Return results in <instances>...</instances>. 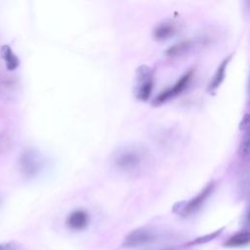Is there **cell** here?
Here are the masks:
<instances>
[{"label": "cell", "instance_id": "8992f818", "mask_svg": "<svg viewBox=\"0 0 250 250\" xmlns=\"http://www.w3.org/2000/svg\"><path fill=\"white\" fill-rule=\"evenodd\" d=\"M179 31V23L172 20H164L158 22L153 30L152 36L156 41H165L173 37Z\"/></svg>", "mask_w": 250, "mask_h": 250}, {"label": "cell", "instance_id": "9c48e42d", "mask_svg": "<svg viewBox=\"0 0 250 250\" xmlns=\"http://www.w3.org/2000/svg\"><path fill=\"white\" fill-rule=\"evenodd\" d=\"M0 57L5 62V65L8 70H15L20 65V59L12 50V48L7 44L1 46Z\"/></svg>", "mask_w": 250, "mask_h": 250}, {"label": "cell", "instance_id": "52a82bcc", "mask_svg": "<svg viewBox=\"0 0 250 250\" xmlns=\"http://www.w3.org/2000/svg\"><path fill=\"white\" fill-rule=\"evenodd\" d=\"M21 165L23 173H25L26 175L32 176L38 173V171L42 166L41 156L36 150L28 149L22 154Z\"/></svg>", "mask_w": 250, "mask_h": 250}, {"label": "cell", "instance_id": "6da1fadb", "mask_svg": "<svg viewBox=\"0 0 250 250\" xmlns=\"http://www.w3.org/2000/svg\"><path fill=\"white\" fill-rule=\"evenodd\" d=\"M111 165L129 176L140 175L151 165V155L143 145L129 144L116 148L110 156Z\"/></svg>", "mask_w": 250, "mask_h": 250}, {"label": "cell", "instance_id": "7c38bea8", "mask_svg": "<svg viewBox=\"0 0 250 250\" xmlns=\"http://www.w3.org/2000/svg\"><path fill=\"white\" fill-rule=\"evenodd\" d=\"M250 240V234L248 230L237 232L229 238V240L225 243L226 247H240L247 245Z\"/></svg>", "mask_w": 250, "mask_h": 250}, {"label": "cell", "instance_id": "277c9868", "mask_svg": "<svg viewBox=\"0 0 250 250\" xmlns=\"http://www.w3.org/2000/svg\"><path fill=\"white\" fill-rule=\"evenodd\" d=\"M154 239L155 233L151 229L139 228L126 236L123 246L126 248H139L152 242Z\"/></svg>", "mask_w": 250, "mask_h": 250}, {"label": "cell", "instance_id": "4fadbf2b", "mask_svg": "<svg viewBox=\"0 0 250 250\" xmlns=\"http://www.w3.org/2000/svg\"><path fill=\"white\" fill-rule=\"evenodd\" d=\"M222 230H223V229H219V230H216L215 232H212V233H210V234H207V235H204V236H200V237H198V238H196V239H194V240L188 242L187 245L190 246V245H195V244L206 243V242H208V241L214 239L215 237H217V236L222 232Z\"/></svg>", "mask_w": 250, "mask_h": 250}, {"label": "cell", "instance_id": "3957f363", "mask_svg": "<svg viewBox=\"0 0 250 250\" xmlns=\"http://www.w3.org/2000/svg\"><path fill=\"white\" fill-rule=\"evenodd\" d=\"M192 75H193V70L190 69L189 71L186 72L174 85L173 87H170L168 89H166L165 91L161 92L154 100H153V105H160L162 104H164L166 101H168L171 98L176 97L177 95H179L180 93H182L189 84V82L192 79Z\"/></svg>", "mask_w": 250, "mask_h": 250}, {"label": "cell", "instance_id": "9a60e30c", "mask_svg": "<svg viewBox=\"0 0 250 250\" xmlns=\"http://www.w3.org/2000/svg\"><path fill=\"white\" fill-rule=\"evenodd\" d=\"M0 250H21V244L15 241L1 243Z\"/></svg>", "mask_w": 250, "mask_h": 250}, {"label": "cell", "instance_id": "30bf717a", "mask_svg": "<svg viewBox=\"0 0 250 250\" xmlns=\"http://www.w3.org/2000/svg\"><path fill=\"white\" fill-rule=\"evenodd\" d=\"M231 59V55L229 56L228 58H226L222 62L221 64L219 65V67L217 68L213 78H212V81L210 82L209 86H208V91L209 92H214L216 89H218L220 87V85L222 84V82L224 81L225 79V76H226V70H227V66L229 62Z\"/></svg>", "mask_w": 250, "mask_h": 250}, {"label": "cell", "instance_id": "8fae6325", "mask_svg": "<svg viewBox=\"0 0 250 250\" xmlns=\"http://www.w3.org/2000/svg\"><path fill=\"white\" fill-rule=\"evenodd\" d=\"M193 47V41L192 40H183L170 48H168L165 51V55L167 57L175 58V57H180L185 54H187L190 49Z\"/></svg>", "mask_w": 250, "mask_h": 250}, {"label": "cell", "instance_id": "5b68a950", "mask_svg": "<svg viewBox=\"0 0 250 250\" xmlns=\"http://www.w3.org/2000/svg\"><path fill=\"white\" fill-rule=\"evenodd\" d=\"M215 188V184L212 182L208 184L196 196L191 198L189 201L186 202L182 209L180 210V215L183 217H188L191 214L195 213L206 201V199L210 196L213 189Z\"/></svg>", "mask_w": 250, "mask_h": 250}, {"label": "cell", "instance_id": "7a4b0ae2", "mask_svg": "<svg viewBox=\"0 0 250 250\" xmlns=\"http://www.w3.org/2000/svg\"><path fill=\"white\" fill-rule=\"evenodd\" d=\"M153 89V70L147 65H140L136 70L135 95L140 101H146Z\"/></svg>", "mask_w": 250, "mask_h": 250}, {"label": "cell", "instance_id": "5bb4252c", "mask_svg": "<svg viewBox=\"0 0 250 250\" xmlns=\"http://www.w3.org/2000/svg\"><path fill=\"white\" fill-rule=\"evenodd\" d=\"M239 153L242 157H246L248 155V133H245L241 139L239 146Z\"/></svg>", "mask_w": 250, "mask_h": 250}, {"label": "cell", "instance_id": "ba28073f", "mask_svg": "<svg viewBox=\"0 0 250 250\" xmlns=\"http://www.w3.org/2000/svg\"><path fill=\"white\" fill-rule=\"evenodd\" d=\"M89 215L84 210H75L66 218V225L68 228L74 230H81L87 228L89 225Z\"/></svg>", "mask_w": 250, "mask_h": 250}]
</instances>
